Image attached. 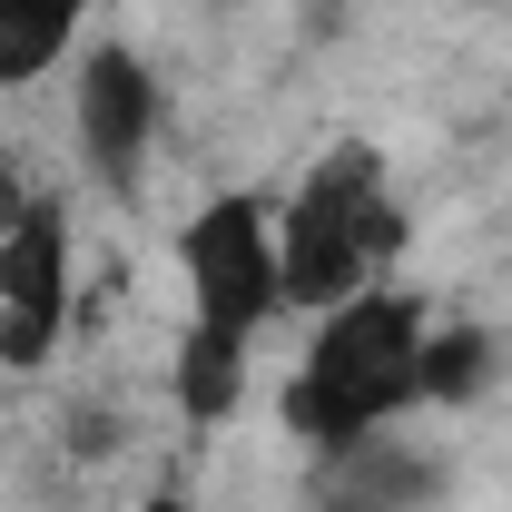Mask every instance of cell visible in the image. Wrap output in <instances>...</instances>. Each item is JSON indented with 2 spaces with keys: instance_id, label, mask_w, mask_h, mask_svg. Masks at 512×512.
Here are the masks:
<instances>
[{
  "instance_id": "obj_7",
  "label": "cell",
  "mask_w": 512,
  "mask_h": 512,
  "mask_svg": "<svg viewBox=\"0 0 512 512\" xmlns=\"http://www.w3.org/2000/svg\"><path fill=\"white\" fill-rule=\"evenodd\" d=\"M79 20H89V0H0V89H30L79 40Z\"/></svg>"
},
{
  "instance_id": "obj_6",
  "label": "cell",
  "mask_w": 512,
  "mask_h": 512,
  "mask_svg": "<svg viewBox=\"0 0 512 512\" xmlns=\"http://www.w3.org/2000/svg\"><path fill=\"white\" fill-rule=\"evenodd\" d=\"M424 493V463L414 453H394L384 434H365V444L335 453V473H325V512H394Z\"/></svg>"
},
{
  "instance_id": "obj_8",
  "label": "cell",
  "mask_w": 512,
  "mask_h": 512,
  "mask_svg": "<svg viewBox=\"0 0 512 512\" xmlns=\"http://www.w3.org/2000/svg\"><path fill=\"white\" fill-rule=\"evenodd\" d=\"M237 384H247V335L188 325L178 335V404H188L197 424H217V414H237Z\"/></svg>"
},
{
  "instance_id": "obj_4",
  "label": "cell",
  "mask_w": 512,
  "mask_h": 512,
  "mask_svg": "<svg viewBox=\"0 0 512 512\" xmlns=\"http://www.w3.org/2000/svg\"><path fill=\"white\" fill-rule=\"evenodd\" d=\"M60 316H69V227L40 197L20 227H0V355L40 365L60 345Z\"/></svg>"
},
{
  "instance_id": "obj_9",
  "label": "cell",
  "mask_w": 512,
  "mask_h": 512,
  "mask_svg": "<svg viewBox=\"0 0 512 512\" xmlns=\"http://www.w3.org/2000/svg\"><path fill=\"white\" fill-rule=\"evenodd\" d=\"M483 384V335H424L414 355V404H463Z\"/></svg>"
},
{
  "instance_id": "obj_5",
  "label": "cell",
  "mask_w": 512,
  "mask_h": 512,
  "mask_svg": "<svg viewBox=\"0 0 512 512\" xmlns=\"http://www.w3.org/2000/svg\"><path fill=\"white\" fill-rule=\"evenodd\" d=\"M148 128H158V79L128 60V50H99V60L79 69V148L109 178H128L138 148H148Z\"/></svg>"
},
{
  "instance_id": "obj_3",
  "label": "cell",
  "mask_w": 512,
  "mask_h": 512,
  "mask_svg": "<svg viewBox=\"0 0 512 512\" xmlns=\"http://www.w3.org/2000/svg\"><path fill=\"white\" fill-rule=\"evenodd\" d=\"M178 266H188V296H197V325H227L247 335L286 306V266H276V217L256 197H217L197 207L188 237H178Z\"/></svg>"
},
{
  "instance_id": "obj_2",
  "label": "cell",
  "mask_w": 512,
  "mask_h": 512,
  "mask_svg": "<svg viewBox=\"0 0 512 512\" xmlns=\"http://www.w3.org/2000/svg\"><path fill=\"white\" fill-rule=\"evenodd\" d=\"M394 256V207L375 188V148H335L316 178L296 188V207L276 217V266H286V306H316L335 316L345 296H365Z\"/></svg>"
},
{
  "instance_id": "obj_1",
  "label": "cell",
  "mask_w": 512,
  "mask_h": 512,
  "mask_svg": "<svg viewBox=\"0 0 512 512\" xmlns=\"http://www.w3.org/2000/svg\"><path fill=\"white\" fill-rule=\"evenodd\" d=\"M414 355H424L414 296H345L325 316V335L306 345V375L286 384V424L325 453L384 434V414L414 404Z\"/></svg>"
},
{
  "instance_id": "obj_10",
  "label": "cell",
  "mask_w": 512,
  "mask_h": 512,
  "mask_svg": "<svg viewBox=\"0 0 512 512\" xmlns=\"http://www.w3.org/2000/svg\"><path fill=\"white\" fill-rule=\"evenodd\" d=\"M148 512H178V503H148Z\"/></svg>"
}]
</instances>
